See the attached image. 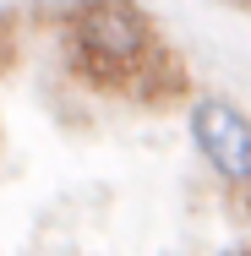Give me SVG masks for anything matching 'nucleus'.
I'll return each instance as SVG.
<instances>
[{"instance_id": "f257e3e1", "label": "nucleus", "mask_w": 251, "mask_h": 256, "mask_svg": "<svg viewBox=\"0 0 251 256\" xmlns=\"http://www.w3.org/2000/svg\"><path fill=\"white\" fill-rule=\"evenodd\" d=\"M77 66L99 82H131L158 44L137 0H82L71 16Z\"/></svg>"}, {"instance_id": "f03ea898", "label": "nucleus", "mask_w": 251, "mask_h": 256, "mask_svg": "<svg viewBox=\"0 0 251 256\" xmlns=\"http://www.w3.org/2000/svg\"><path fill=\"white\" fill-rule=\"evenodd\" d=\"M191 136H197L202 158L229 180V186H251V120L224 98H202L191 109Z\"/></svg>"}, {"instance_id": "7ed1b4c3", "label": "nucleus", "mask_w": 251, "mask_h": 256, "mask_svg": "<svg viewBox=\"0 0 251 256\" xmlns=\"http://www.w3.org/2000/svg\"><path fill=\"white\" fill-rule=\"evenodd\" d=\"M11 54H17V28H11L6 16H0V71L11 66Z\"/></svg>"}, {"instance_id": "20e7f679", "label": "nucleus", "mask_w": 251, "mask_h": 256, "mask_svg": "<svg viewBox=\"0 0 251 256\" xmlns=\"http://www.w3.org/2000/svg\"><path fill=\"white\" fill-rule=\"evenodd\" d=\"M229 6H251V0H229Z\"/></svg>"}]
</instances>
